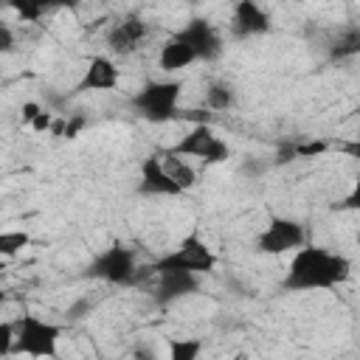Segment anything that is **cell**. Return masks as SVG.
Listing matches in <instances>:
<instances>
[{
	"label": "cell",
	"instance_id": "1",
	"mask_svg": "<svg viewBox=\"0 0 360 360\" xmlns=\"http://www.w3.org/2000/svg\"><path fill=\"white\" fill-rule=\"evenodd\" d=\"M352 262L326 248L301 245L284 276V290H329L349 278Z\"/></svg>",
	"mask_w": 360,
	"mask_h": 360
},
{
	"label": "cell",
	"instance_id": "2",
	"mask_svg": "<svg viewBox=\"0 0 360 360\" xmlns=\"http://www.w3.org/2000/svg\"><path fill=\"white\" fill-rule=\"evenodd\" d=\"M183 93V84L174 79H163V82H146L135 96H132V107L135 112L149 121V124H166L177 115V98Z\"/></svg>",
	"mask_w": 360,
	"mask_h": 360
},
{
	"label": "cell",
	"instance_id": "3",
	"mask_svg": "<svg viewBox=\"0 0 360 360\" xmlns=\"http://www.w3.org/2000/svg\"><path fill=\"white\" fill-rule=\"evenodd\" d=\"M59 335H62V326L48 323L37 315H22L14 323V352L31 354V357H53Z\"/></svg>",
	"mask_w": 360,
	"mask_h": 360
},
{
	"label": "cell",
	"instance_id": "4",
	"mask_svg": "<svg viewBox=\"0 0 360 360\" xmlns=\"http://www.w3.org/2000/svg\"><path fill=\"white\" fill-rule=\"evenodd\" d=\"M217 264V256L211 253V248L197 236V233H188L172 253L160 256L158 262H152L149 267L143 270H188V273H211Z\"/></svg>",
	"mask_w": 360,
	"mask_h": 360
},
{
	"label": "cell",
	"instance_id": "5",
	"mask_svg": "<svg viewBox=\"0 0 360 360\" xmlns=\"http://www.w3.org/2000/svg\"><path fill=\"white\" fill-rule=\"evenodd\" d=\"M169 155H191V158H200L202 163H222L231 158V146L214 135L211 124H194L188 135H183L169 149Z\"/></svg>",
	"mask_w": 360,
	"mask_h": 360
},
{
	"label": "cell",
	"instance_id": "6",
	"mask_svg": "<svg viewBox=\"0 0 360 360\" xmlns=\"http://www.w3.org/2000/svg\"><path fill=\"white\" fill-rule=\"evenodd\" d=\"M135 253L124 245H112L107 248L104 253H98L90 267H87V276L90 278H101L107 284H135Z\"/></svg>",
	"mask_w": 360,
	"mask_h": 360
},
{
	"label": "cell",
	"instance_id": "7",
	"mask_svg": "<svg viewBox=\"0 0 360 360\" xmlns=\"http://www.w3.org/2000/svg\"><path fill=\"white\" fill-rule=\"evenodd\" d=\"M143 276H152L155 284H152V301L166 307L183 295H191L197 290V273H188V270H135V284L143 278Z\"/></svg>",
	"mask_w": 360,
	"mask_h": 360
},
{
	"label": "cell",
	"instance_id": "8",
	"mask_svg": "<svg viewBox=\"0 0 360 360\" xmlns=\"http://www.w3.org/2000/svg\"><path fill=\"white\" fill-rule=\"evenodd\" d=\"M307 242V231L301 222L290 219V217H273L267 222V228L259 233V253H287L295 250Z\"/></svg>",
	"mask_w": 360,
	"mask_h": 360
},
{
	"label": "cell",
	"instance_id": "9",
	"mask_svg": "<svg viewBox=\"0 0 360 360\" xmlns=\"http://www.w3.org/2000/svg\"><path fill=\"white\" fill-rule=\"evenodd\" d=\"M138 191L146 194V197H177L183 194L180 183H174L163 166V160L158 155H149L143 158L141 163V183H138Z\"/></svg>",
	"mask_w": 360,
	"mask_h": 360
},
{
	"label": "cell",
	"instance_id": "10",
	"mask_svg": "<svg viewBox=\"0 0 360 360\" xmlns=\"http://www.w3.org/2000/svg\"><path fill=\"white\" fill-rule=\"evenodd\" d=\"M180 31H183V37L188 39V45L194 48L197 59H202V62H214V59L222 56V39H219L217 28H214L205 17H194V20H188V25L180 28Z\"/></svg>",
	"mask_w": 360,
	"mask_h": 360
},
{
	"label": "cell",
	"instance_id": "11",
	"mask_svg": "<svg viewBox=\"0 0 360 360\" xmlns=\"http://www.w3.org/2000/svg\"><path fill=\"white\" fill-rule=\"evenodd\" d=\"M231 31L239 39L248 37H262L270 31V17L267 11L256 3V0H239L233 8V20H231Z\"/></svg>",
	"mask_w": 360,
	"mask_h": 360
},
{
	"label": "cell",
	"instance_id": "12",
	"mask_svg": "<svg viewBox=\"0 0 360 360\" xmlns=\"http://www.w3.org/2000/svg\"><path fill=\"white\" fill-rule=\"evenodd\" d=\"M146 34H149V28H146V22H143L141 17H127V20L115 22V25L110 28L107 45H110L112 53L127 56V53H132V51L146 39Z\"/></svg>",
	"mask_w": 360,
	"mask_h": 360
},
{
	"label": "cell",
	"instance_id": "13",
	"mask_svg": "<svg viewBox=\"0 0 360 360\" xmlns=\"http://www.w3.org/2000/svg\"><path fill=\"white\" fill-rule=\"evenodd\" d=\"M121 82V70L115 68L112 59L107 56H93L84 68L82 82L76 84V93H87V90H115Z\"/></svg>",
	"mask_w": 360,
	"mask_h": 360
},
{
	"label": "cell",
	"instance_id": "14",
	"mask_svg": "<svg viewBox=\"0 0 360 360\" xmlns=\"http://www.w3.org/2000/svg\"><path fill=\"white\" fill-rule=\"evenodd\" d=\"M158 59H160V68H163L166 73H174V70L188 68L191 62H197V53H194V48L188 45V39L183 37V31H177L174 37H169V39L163 42Z\"/></svg>",
	"mask_w": 360,
	"mask_h": 360
},
{
	"label": "cell",
	"instance_id": "15",
	"mask_svg": "<svg viewBox=\"0 0 360 360\" xmlns=\"http://www.w3.org/2000/svg\"><path fill=\"white\" fill-rule=\"evenodd\" d=\"M357 53H360V31L352 25V28H346V31L332 42L329 59H332V62H340V59H352V56H357Z\"/></svg>",
	"mask_w": 360,
	"mask_h": 360
},
{
	"label": "cell",
	"instance_id": "16",
	"mask_svg": "<svg viewBox=\"0 0 360 360\" xmlns=\"http://www.w3.org/2000/svg\"><path fill=\"white\" fill-rule=\"evenodd\" d=\"M169 155V152H166ZM163 166H166V172H169V177L174 180V183H180V188L186 191V188H191L194 183H197V174H194V169L188 166V163H183L177 155H169L166 160H163Z\"/></svg>",
	"mask_w": 360,
	"mask_h": 360
},
{
	"label": "cell",
	"instance_id": "17",
	"mask_svg": "<svg viewBox=\"0 0 360 360\" xmlns=\"http://www.w3.org/2000/svg\"><path fill=\"white\" fill-rule=\"evenodd\" d=\"M8 8H14V14L25 22H37L53 6H51V0H8Z\"/></svg>",
	"mask_w": 360,
	"mask_h": 360
},
{
	"label": "cell",
	"instance_id": "18",
	"mask_svg": "<svg viewBox=\"0 0 360 360\" xmlns=\"http://www.w3.org/2000/svg\"><path fill=\"white\" fill-rule=\"evenodd\" d=\"M205 101H208V110H231L233 107V90L231 84L225 82H214L205 93Z\"/></svg>",
	"mask_w": 360,
	"mask_h": 360
},
{
	"label": "cell",
	"instance_id": "19",
	"mask_svg": "<svg viewBox=\"0 0 360 360\" xmlns=\"http://www.w3.org/2000/svg\"><path fill=\"white\" fill-rule=\"evenodd\" d=\"M28 242H31V236L25 231H3L0 233V259L17 256Z\"/></svg>",
	"mask_w": 360,
	"mask_h": 360
},
{
	"label": "cell",
	"instance_id": "20",
	"mask_svg": "<svg viewBox=\"0 0 360 360\" xmlns=\"http://www.w3.org/2000/svg\"><path fill=\"white\" fill-rule=\"evenodd\" d=\"M202 352V340L197 338H180V340H172L169 343V354L172 360H197V354Z\"/></svg>",
	"mask_w": 360,
	"mask_h": 360
},
{
	"label": "cell",
	"instance_id": "21",
	"mask_svg": "<svg viewBox=\"0 0 360 360\" xmlns=\"http://www.w3.org/2000/svg\"><path fill=\"white\" fill-rule=\"evenodd\" d=\"M326 149H329L326 141H292L295 158H315V155H323Z\"/></svg>",
	"mask_w": 360,
	"mask_h": 360
},
{
	"label": "cell",
	"instance_id": "22",
	"mask_svg": "<svg viewBox=\"0 0 360 360\" xmlns=\"http://www.w3.org/2000/svg\"><path fill=\"white\" fill-rule=\"evenodd\" d=\"M90 309H93V301H90V298H76V301L65 309V315H68V321H79V318L90 315Z\"/></svg>",
	"mask_w": 360,
	"mask_h": 360
},
{
	"label": "cell",
	"instance_id": "23",
	"mask_svg": "<svg viewBox=\"0 0 360 360\" xmlns=\"http://www.w3.org/2000/svg\"><path fill=\"white\" fill-rule=\"evenodd\" d=\"M14 352V323L3 321L0 323V354H11Z\"/></svg>",
	"mask_w": 360,
	"mask_h": 360
},
{
	"label": "cell",
	"instance_id": "24",
	"mask_svg": "<svg viewBox=\"0 0 360 360\" xmlns=\"http://www.w3.org/2000/svg\"><path fill=\"white\" fill-rule=\"evenodd\" d=\"M82 127H84V118H82V115L68 118V121H65V127H62V138H76V135L82 132Z\"/></svg>",
	"mask_w": 360,
	"mask_h": 360
},
{
	"label": "cell",
	"instance_id": "25",
	"mask_svg": "<svg viewBox=\"0 0 360 360\" xmlns=\"http://www.w3.org/2000/svg\"><path fill=\"white\" fill-rule=\"evenodd\" d=\"M11 51H14V31L6 22H0V53H11Z\"/></svg>",
	"mask_w": 360,
	"mask_h": 360
},
{
	"label": "cell",
	"instance_id": "26",
	"mask_svg": "<svg viewBox=\"0 0 360 360\" xmlns=\"http://www.w3.org/2000/svg\"><path fill=\"white\" fill-rule=\"evenodd\" d=\"M177 115L186 121H194V124H211V112H205V110H180Z\"/></svg>",
	"mask_w": 360,
	"mask_h": 360
},
{
	"label": "cell",
	"instance_id": "27",
	"mask_svg": "<svg viewBox=\"0 0 360 360\" xmlns=\"http://www.w3.org/2000/svg\"><path fill=\"white\" fill-rule=\"evenodd\" d=\"M51 124H53V115H51L48 110H39V112L34 115V121H31V127H34L37 132H45V129H51Z\"/></svg>",
	"mask_w": 360,
	"mask_h": 360
},
{
	"label": "cell",
	"instance_id": "28",
	"mask_svg": "<svg viewBox=\"0 0 360 360\" xmlns=\"http://www.w3.org/2000/svg\"><path fill=\"white\" fill-rule=\"evenodd\" d=\"M39 110H42V107H39L37 101H25V104H22V121H25V124H31V121H34V115H37Z\"/></svg>",
	"mask_w": 360,
	"mask_h": 360
},
{
	"label": "cell",
	"instance_id": "29",
	"mask_svg": "<svg viewBox=\"0 0 360 360\" xmlns=\"http://www.w3.org/2000/svg\"><path fill=\"white\" fill-rule=\"evenodd\" d=\"M82 0H51L53 8H79Z\"/></svg>",
	"mask_w": 360,
	"mask_h": 360
},
{
	"label": "cell",
	"instance_id": "30",
	"mask_svg": "<svg viewBox=\"0 0 360 360\" xmlns=\"http://www.w3.org/2000/svg\"><path fill=\"white\" fill-rule=\"evenodd\" d=\"M6 6H8V0H0V11H3V8H6Z\"/></svg>",
	"mask_w": 360,
	"mask_h": 360
},
{
	"label": "cell",
	"instance_id": "31",
	"mask_svg": "<svg viewBox=\"0 0 360 360\" xmlns=\"http://www.w3.org/2000/svg\"><path fill=\"white\" fill-rule=\"evenodd\" d=\"M0 304H3V292H0Z\"/></svg>",
	"mask_w": 360,
	"mask_h": 360
}]
</instances>
